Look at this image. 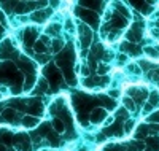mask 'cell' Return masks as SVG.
<instances>
[{
  "label": "cell",
  "mask_w": 159,
  "mask_h": 151,
  "mask_svg": "<svg viewBox=\"0 0 159 151\" xmlns=\"http://www.w3.org/2000/svg\"><path fill=\"white\" fill-rule=\"evenodd\" d=\"M105 116H107L105 110H94V113H92V116H91V121H92V122H96V121L103 119Z\"/></svg>",
  "instance_id": "6da1fadb"
},
{
  "label": "cell",
  "mask_w": 159,
  "mask_h": 151,
  "mask_svg": "<svg viewBox=\"0 0 159 151\" xmlns=\"http://www.w3.org/2000/svg\"><path fill=\"white\" fill-rule=\"evenodd\" d=\"M22 124H24V127H35L38 124V119L37 118H30V116H25L22 119Z\"/></svg>",
  "instance_id": "7a4b0ae2"
},
{
  "label": "cell",
  "mask_w": 159,
  "mask_h": 151,
  "mask_svg": "<svg viewBox=\"0 0 159 151\" xmlns=\"http://www.w3.org/2000/svg\"><path fill=\"white\" fill-rule=\"evenodd\" d=\"M52 127H54V130L59 132V134H62V132L65 130V127H64V124H62L61 119H54V121H52Z\"/></svg>",
  "instance_id": "3957f363"
},
{
  "label": "cell",
  "mask_w": 159,
  "mask_h": 151,
  "mask_svg": "<svg viewBox=\"0 0 159 151\" xmlns=\"http://www.w3.org/2000/svg\"><path fill=\"white\" fill-rule=\"evenodd\" d=\"M62 46H64V40H62V38L52 40V51H54V53H59V51L62 49Z\"/></svg>",
  "instance_id": "277c9868"
},
{
  "label": "cell",
  "mask_w": 159,
  "mask_h": 151,
  "mask_svg": "<svg viewBox=\"0 0 159 151\" xmlns=\"http://www.w3.org/2000/svg\"><path fill=\"white\" fill-rule=\"evenodd\" d=\"M157 102H159V94H157V91H154V92H151V95H150V105H153V107H156L157 105Z\"/></svg>",
  "instance_id": "5b68a950"
},
{
  "label": "cell",
  "mask_w": 159,
  "mask_h": 151,
  "mask_svg": "<svg viewBox=\"0 0 159 151\" xmlns=\"http://www.w3.org/2000/svg\"><path fill=\"white\" fill-rule=\"evenodd\" d=\"M135 127V121H132V119H129L127 122H126V132L127 134H130L132 132V129Z\"/></svg>",
  "instance_id": "8992f818"
},
{
  "label": "cell",
  "mask_w": 159,
  "mask_h": 151,
  "mask_svg": "<svg viewBox=\"0 0 159 151\" xmlns=\"http://www.w3.org/2000/svg\"><path fill=\"white\" fill-rule=\"evenodd\" d=\"M45 49H46V48H45V45H43L42 42H37V45H35V51H37V53H45Z\"/></svg>",
  "instance_id": "52a82bcc"
},
{
  "label": "cell",
  "mask_w": 159,
  "mask_h": 151,
  "mask_svg": "<svg viewBox=\"0 0 159 151\" xmlns=\"http://www.w3.org/2000/svg\"><path fill=\"white\" fill-rule=\"evenodd\" d=\"M124 105H126L129 110H135V103H134V102H130V100H129V97H126V99H124Z\"/></svg>",
  "instance_id": "ba28073f"
},
{
  "label": "cell",
  "mask_w": 159,
  "mask_h": 151,
  "mask_svg": "<svg viewBox=\"0 0 159 151\" xmlns=\"http://www.w3.org/2000/svg\"><path fill=\"white\" fill-rule=\"evenodd\" d=\"M81 75H84V76H89V68H88L86 65L81 68Z\"/></svg>",
  "instance_id": "9c48e42d"
},
{
  "label": "cell",
  "mask_w": 159,
  "mask_h": 151,
  "mask_svg": "<svg viewBox=\"0 0 159 151\" xmlns=\"http://www.w3.org/2000/svg\"><path fill=\"white\" fill-rule=\"evenodd\" d=\"M151 34H153V37H154L156 40H159V30H157V29H153Z\"/></svg>",
  "instance_id": "30bf717a"
},
{
  "label": "cell",
  "mask_w": 159,
  "mask_h": 151,
  "mask_svg": "<svg viewBox=\"0 0 159 151\" xmlns=\"http://www.w3.org/2000/svg\"><path fill=\"white\" fill-rule=\"evenodd\" d=\"M151 119H159V110H157V113H156V115H154Z\"/></svg>",
  "instance_id": "8fae6325"
}]
</instances>
